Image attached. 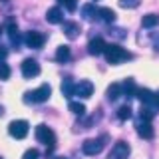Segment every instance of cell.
I'll return each mask as SVG.
<instances>
[{
	"label": "cell",
	"instance_id": "obj_4",
	"mask_svg": "<svg viewBox=\"0 0 159 159\" xmlns=\"http://www.w3.org/2000/svg\"><path fill=\"white\" fill-rule=\"evenodd\" d=\"M28 121L26 119H14V121H10V125H8V133L12 135L14 139H24L28 135Z\"/></svg>",
	"mask_w": 159,
	"mask_h": 159
},
{
	"label": "cell",
	"instance_id": "obj_18",
	"mask_svg": "<svg viewBox=\"0 0 159 159\" xmlns=\"http://www.w3.org/2000/svg\"><path fill=\"white\" fill-rule=\"evenodd\" d=\"M121 88H123V96H127V98H135L137 88H135V84H133V80H125V82L121 84Z\"/></svg>",
	"mask_w": 159,
	"mask_h": 159
},
{
	"label": "cell",
	"instance_id": "obj_12",
	"mask_svg": "<svg viewBox=\"0 0 159 159\" xmlns=\"http://www.w3.org/2000/svg\"><path fill=\"white\" fill-rule=\"evenodd\" d=\"M137 135L139 137H143V139H151L153 137V127H151V123L145 121V119H141V121H137Z\"/></svg>",
	"mask_w": 159,
	"mask_h": 159
},
{
	"label": "cell",
	"instance_id": "obj_16",
	"mask_svg": "<svg viewBox=\"0 0 159 159\" xmlns=\"http://www.w3.org/2000/svg\"><path fill=\"white\" fill-rule=\"evenodd\" d=\"M64 32H66V36L70 40H74V38H78V34H80V26L76 22H64Z\"/></svg>",
	"mask_w": 159,
	"mask_h": 159
},
{
	"label": "cell",
	"instance_id": "obj_13",
	"mask_svg": "<svg viewBox=\"0 0 159 159\" xmlns=\"http://www.w3.org/2000/svg\"><path fill=\"white\" fill-rule=\"evenodd\" d=\"M46 20H48L50 24H60V22H64V14H62V10H60L58 6L48 8V12H46Z\"/></svg>",
	"mask_w": 159,
	"mask_h": 159
},
{
	"label": "cell",
	"instance_id": "obj_15",
	"mask_svg": "<svg viewBox=\"0 0 159 159\" xmlns=\"http://www.w3.org/2000/svg\"><path fill=\"white\" fill-rule=\"evenodd\" d=\"M119 96H123L121 84H111V86L107 88V99H109V102H116Z\"/></svg>",
	"mask_w": 159,
	"mask_h": 159
},
{
	"label": "cell",
	"instance_id": "obj_3",
	"mask_svg": "<svg viewBox=\"0 0 159 159\" xmlns=\"http://www.w3.org/2000/svg\"><path fill=\"white\" fill-rule=\"evenodd\" d=\"M36 139L40 143H44V145H48L50 149H52L54 145H56V133L52 131L48 125H44V123H40V125L36 127Z\"/></svg>",
	"mask_w": 159,
	"mask_h": 159
},
{
	"label": "cell",
	"instance_id": "obj_28",
	"mask_svg": "<svg viewBox=\"0 0 159 159\" xmlns=\"http://www.w3.org/2000/svg\"><path fill=\"white\" fill-rule=\"evenodd\" d=\"M10 78V68L4 62H0V80H8Z\"/></svg>",
	"mask_w": 159,
	"mask_h": 159
},
{
	"label": "cell",
	"instance_id": "obj_27",
	"mask_svg": "<svg viewBox=\"0 0 159 159\" xmlns=\"http://www.w3.org/2000/svg\"><path fill=\"white\" fill-rule=\"evenodd\" d=\"M60 4H64V8L70 10V12H74V10L78 8V0H58Z\"/></svg>",
	"mask_w": 159,
	"mask_h": 159
},
{
	"label": "cell",
	"instance_id": "obj_11",
	"mask_svg": "<svg viewBox=\"0 0 159 159\" xmlns=\"http://www.w3.org/2000/svg\"><path fill=\"white\" fill-rule=\"evenodd\" d=\"M107 48V44L103 42V38H93L92 42L88 44V52L92 54V56H99V54H103Z\"/></svg>",
	"mask_w": 159,
	"mask_h": 159
},
{
	"label": "cell",
	"instance_id": "obj_9",
	"mask_svg": "<svg viewBox=\"0 0 159 159\" xmlns=\"http://www.w3.org/2000/svg\"><path fill=\"white\" fill-rule=\"evenodd\" d=\"M93 93V84L89 82V80H80V84H76V93L74 96H78V98H89Z\"/></svg>",
	"mask_w": 159,
	"mask_h": 159
},
{
	"label": "cell",
	"instance_id": "obj_36",
	"mask_svg": "<svg viewBox=\"0 0 159 159\" xmlns=\"http://www.w3.org/2000/svg\"><path fill=\"white\" fill-rule=\"evenodd\" d=\"M0 2H6V0H0Z\"/></svg>",
	"mask_w": 159,
	"mask_h": 159
},
{
	"label": "cell",
	"instance_id": "obj_23",
	"mask_svg": "<svg viewBox=\"0 0 159 159\" xmlns=\"http://www.w3.org/2000/svg\"><path fill=\"white\" fill-rule=\"evenodd\" d=\"M8 36H10V40H12V44H20V34H18V28L14 26V24H10L8 26Z\"/></svg>",
	"mask_w": 159,
	"mask_h": 159
},
{
	"label": "cell",
	"instance_id": "obj_29",
	"mask_svg": "<svg viewBox=\"0 0 159 159\" xmlns=\"http://www.w3.org/2000/svg\"><path fill=\"white\" fill-rule=\"evenodd\" d=\"M38 157H40L38 149H28V151L24 153V157H22V159H38Z\"/></svg>",
	"mask_w": 159,
	"mask_h": 159
},
{
	"label": "cell",
	"instance_id": "obj_33",
	"mask_svg": "<svg viewBox=\"0 0 159 159\" xmlns=\"http://www.w3.org/2000/svg\"><path fill=\"white\" fill-rule=\"evenodd\" d=\"M0 116H4V107L2 106H0Z\"/></svg>",
	"mask_w": 159,
	"mask_h": 159
},
{
	"label": "cell",
	"instance_id": "obj_6",
	"mask_svg": "<svg viewBox=\"0 0 159 159\" xmlns=\"http://www.w3.org/2000/svg\"><path fill=\"white\" fill-rule=\"evenodd\" d=\"M24 42H26L28 48H42L44 42H46V36H44L42 32H38V30H30L26 34V38H24Z\"/></svg>",
	"mask_w": 159,
	"mask_h": 159
},
{
	"label": "cell",
	"instance_id": "obj_30",
	"mask_svg": "<svg viewBox=\"0 0 159 159\" xmlns=\"http://www.w3.org/2000/svg\"><path fill=\"white\" fill-rule=\"evenodd\" d=\"M8 56V52H6V48H2L0 46V62H4V58Z\"/></svg>",
	"mask_w": 159,
	"mask_h": 159
},
{
	"label": "cell",
	"instance_id": "obj_26",
	"mask_svg": "<svg viewBox=\"0 0 159 159\" xmlns=\"http://www.w3.org/2000/svg\"><path fill=\"white\" fill-rule=\"evenodd\" d=\"M155 116V111H153L149 106H145V107H141V119H145V121H151V117Z\"/></svg>",
	"mask_w": 159,
	"mask_h": 159
},
{
	"label": "cell",
	"instance_id": "obj_2",
	"mask_svg": "<svg viewBox=\"0 0 159 159\" xmlns=\"http://www.w3.org/2000/svg\"><path fill=\"white\" fill-rule=\"evenodd\" d=\"M50 96H52V88H50L48 84H42V86L36 88L34 92H26L24 102L26 103H44V102H48Z\"/></svg>",
	"mask_w": 159,
	"mask_h": 159
},
{
	"label": "cell",
	"instance_id": "obj_32",
	"mask_svg": "<svg viewBox=\"0 0 159 159\" xmlns=\"http://www.w3.org/2000/svg\"><path fill=\"white\" fill-rule=\"evenodd\" d=\"M155 50L159 52V38H155Z\"/></svg>",
	"mask_w": 159,
	"mask_h": 159
},
{
	"label": "cell",
	"instance_id": "obj_20",
	"mask_svg": "<svg viewBox=\"0 0 159 159\" xmlns=\"http://www.w3.org/2000/svg\"><path fill=\"white\" fill-rule=\"evenodd\" d=\"M62 93H64L66 98L74 96V93H76V86H74L70 80H64V82H62Z\"/></svg>",
	"mask_w": 159,
	"mask_h": 159
},
{
	"label": "cell",
	"instance_id": "obj_37",
	"mask_svg": "<svg viewBox=\"0 0 159 159\" xmlns=\"http://www.w3.org/2000/svg\"><path fill=\"white\" fill-rule=\"evenodd\" d=\"M0 159H4V157H0Z\"/></svg>",
	"mask_w": 159,
	"mask_h": 159
},
{
	"label": "cell",
	"instance_id": "obj_19",
	"mask_svg": "<svg viewBox=\"0 0 159 159\" xmlns=\"http://www.w3.org/2000/svg\"><path fill=\"white\" fill-rule=\"evenodd\" d=\"M98 10L99 8H96L93 4H84V6H82V14H84L86 20H92V18H98Z\"/></svg>",
	"mask_w": 159,
	"mask_h": 159
},
{
	"label": "cell",
	"instance_id": "obj_10",
	"mask_svg": "<svg viewBox=\"0 0 159 159\" xmlns=\"http://www.w3.org/2000/svg\"><path fill=\"white\" fill-rule=\"evenodd\" d=\"M135 98L143 103V106H153V102H155V93H153L151 89H147V88H137Z\"/></svg>",
	"mask_w": 159,
	"mask_h": 159
},
{
	"label": "cell",
	"instance_id": "obj_1",
	"mask_svg": "<svg viewBox=\"0 0 159 159\" xmlns=\"http://www.w3.org/2000/svg\"><path fill=\"white\" fill-rule=\"evenodd\" d=\"M103 56H106V60L109 64H121V62H125V60L131 58V54H129L125 48L117 46V44H107Z\"/></svg>",
	"mask_w": 159,
	"mask_h": 159
},
{
	"label": "cell",
	"instance_id": "obj_31",
	"mask_svg": "<svg viewBox=\"0 0 159 159\" xmlns=\"http://www.w3.org/2000/svg\"><path fill=\"white\" fill-rule=\"evenodd\" d=\"M153 106L159 107V92H155V102H153Z\"/></svg>",
	"mask_w": 159,
	"mask_h": 159
},
{
	"label": "cell",
	"instance_id": "obj_14",
	"mask_svg": "<svg viewBox=\"0 0 159 159\" xmlns=\"http://www.w3.org/2000/svg\"><path fill=\"white\" fill-rule=\"evenodd\" d=\"M98 18L102 20V22H106V24H113L116 22V12H113L111 8H99L98 10Z\"/></svg>",
	"mask_w": 159,
	"mask_h": 159
},
{
	"label": "cell",
	"instance_id": "obj_25",
	"mask_svg": "<svg viewBox=\"0 0 159 159\" xmlns=\"http://www.w3.org/2000/svg\"><path fill=\"white\" fill-rule=\"evenodd\" d=\"M139 4H141V0H119V6L121 8H137Z\"/></svg>",
	"mask_w": 159,
	"mask_h": 159
},
{
	"label": "cell",
	"instance_id": "obj_8",
	"mask_svg": "<svg viewBox=\"0 0 159 159\" xmlns=\"http://www.w3.org/2000/svg\"><path fill=\"white\" fill-rule=\"evenodd\" d=\"M40 74V64L36 62V60H32V58H26L22 62V76L24 78H36Z\"/></svg>",
	"mask_w": 159,
	"mask_h": 159
},
{
	"label": "cell",
	"instance_id": "obj_5",
	"mask_svg": "<svg viewBox=\"0 0 159 159\" xmlns=\"http://www.w3.org/2000/svg\"><path fill=\"white\" fill-rule=\"evenodd\" d=\"M103 141H106V135L98 137V139H86L84 145H82V151L86 153V155H98L103 149Z\"/></svg>",
	"mask_w": 159,
	"mask_h": 159
},
{
	"label": "cell",
	"instance_id": "obj_24",
	"mask_svg": "<svg viewBox=\"0 0 159 159\" xmlns=\"http://www.w3.org/2000/svg\"><path fill=\"white\" fill-rule=\"evenodd\" d=\"M117 117L121 119V121L129 119V117H131V107H129V106H121V107L117 109Z\"/></svg>",
	"mask_w": 159,
	"mask_h": 159
},
{
	"label": "cell",
	"instance_id": "obj_22",
	"mask_svg": "<svg viewBox=\"0 0 159 159\" xmlns=\"http://www.w3.org/2000/svg\"><path fill=\"white\" fill-rule=\"evenodd\" d=\"M70 111L72 113H76V116H84L86 113V106L84 103H80V102H70Z\"/></svg>",
	"mask_w": 159,
	"mask_h": 159
},
{
	"label": "cell",
	"instance_id": "obj_7",
	"mask_svg": "<svg viewBox=\"0 0 159 159\" xmlns=\"http://www.w3.org/2000/svg\"><path fill=\"white\" fill-rule=\"evenodd\" d=\"M129 145L125 141H117L116 145L111 147V151H109V155H107V159H127L129 157Z\"/></svg>",
	"mask_w": 159,
	"mask_h": 159
},
{
	"label": "cell",
	"instance_id": "obj_35",
	"mask_svg": "<svg viewBox=\"0 0 159 159\" xmlns=\"http://www.w3.org/2000/svg\"><path fill=\"white\" fill-rule=\"evenodd\" d=\"M0 36H2V26H0Z\"/></svg>",
	"mask_w": 159,
	"mask_h": 159
},
{
	"label": "cell",
	"instance_id": "obj_34",
	"mask_svg": "<svg viewBox=\"0 0 159 159\" xmlns=\"http://www.w3.org/2000/svg\"><path fill=\"white\" fill-rule=\"evenodd\" d=\"M54 159H68V157H62V155H58V157H54Z\"/></svg>",
	"mask_w": 159,
	"mask_h": 159
},
{
	"label": "cell",
	"instance_id": "obj_21",
	"mask_svg": "<svg viewBox=\"0 0 159 159\" xmlns=\"http://www.w3.org/2000/svg\"><path fill=\"white\" fill-rule=\"evenodd\" d=\"M56 60L58 62H68L70 60V46H60L56 52Z\"/></svg>",
	"mask_w": 159,
	"mask_h": 159
},
{
	"label": "cell",
	"instance_id": "obj_17",
	"mask_svg": "<svg viewBox=\"0 0 159 159\" xmlns=\"http://www.w3.org/2000/svg\"><path fill=\"white\" fill-rule=\"evenodd\" d=\"M159 24V14H145L141 18V26L143 28H155Z\"/></svg>",
	"mask_w": 159,
	"mask_h": 159
}]
</instances>
